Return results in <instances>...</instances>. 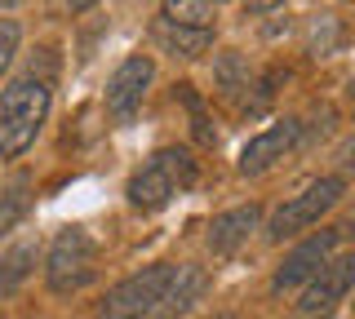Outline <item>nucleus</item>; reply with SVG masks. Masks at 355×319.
I'll return each mask as SVG.
<instances>
[{"label":"nucleus","instance_id":"nucleus-1","mask_svg":"<svg viewBox=\"0 0 355 319\" xmlns=\"http://www.w3.org/2000/svg\"><path fill=\"white\" fill-rule=\"evenodd\" d=\"M49 84L40 75H22L0 93V160L27 156V147L36 142L44 116H49Z\"/></svg>","mask_w":355,"mask_h":319},{"label":"nucleus","instance_id":"nucleus-2","mask_svg":"<svg viewBox=\"0 0 355 319\" xmlns=\"http://www.w3.org/2000/svg\"><path fill=\"white\" fill-rule=\"evenodd\" d=\"M191 182H196L191 151H187V147H164L129 178L125 195H129V204L138 208V213H155V208H164L173 195H182Z\"/></svg>","mask_w":355,"mask_h":319},{"label":"nucleus","instance_id":"nucleus-3","mask_svg":"<svg viewBox=\"0 0 355 319\" xmlns=\"http://www.w3.org/2000/svg\"><path fill=\"white\" fill-rule=\"evenodd\" d=\"M98 266H103L98 239L89 235V230H80V226H67L49 244V257H44V284H49V293L71 297V293H80V289H89V284L98 280Z\"/></svg>","mask_w":355,"mask_h":319},{"label":"nucleus","instance_id":"nucleus-4","mask_svg":"<svg viewBox=\"0 0 355 319\" xmlns=\"http://www.w3.org/2000/svg\"><path fill=\"white\" fill-rule=\"evenodd\" d=\"M173 280V262H155V266H142L138 275L120 280L116 289L107 293L103 302V315L107 319H151L155 306H160L164 289Z\"/></svg>","mask_w":355,"mask_h":319},{"label":"nucleus","instance_id":"nucleus-5","mask_svg":"<svg viewBox=\"0 0 355 319\" xmlns=\"http://www.w3.org/2000/svg\"><path fill=\"white\" fill-rule=\"evenodd\" d=\"M342 191H347V182L342 178H320V182H311L302 195H293L288 204H280L271 213V222H266V239H288V235H297V230H306V226H315L320 222V213H329L333 204L342 200Z\"/></svg>","mask_w":355,"mask_h":319},{"label":"nucleus","instance_id":"nucleus-6","mask_svg":"<svg viewBox=\"0 0 355 319\" xmlns=\"http://www.w3.org/2000/svg\"><path fill=\"white\" fill-rule=\"evenodd\" d=\"M338 239H342V230H333V226H329V230H315L311 239H302V244H297V248L284 257V266L275 271L271 293H288V289H302V284H311L320 271L329 266Z\"/></svg>","mask_w":355,"mask_h":319},{"label":"nucleus","instance_id":"nucleus-7","mask_svg":"<svg viewBox=\"0 0 355 319\" xmlns=\"http://www.w3.org/2000/svg\"><path fill=\"white\" fill-rule=\"evenodd\" d=\"M155 75V62L147 58V53H133V58H125L116 67V75L107 80V111L120 120V125H129L133 116H138L142 98H147V84Z\"/></svg>","mask_w":355,"mask_h":319},{"label":"nucleus","instance_id":"nucleus-8","mask_svg":"<svg viewBox=\"0 0 355 319\" xmlns=\"http://www.w3.org/2000/svg\"><path fill=\"white\" fill-rule=\"evenodd\" d=\"M302 142V120H280V125H271V129H262L258 138H249L244 142V151H240V173L244 178H258V173L266 169H275L288 151Z\"/></svg>","mask_w":355,"mask_h":319},{"label":"nucleus","instance_id":"nucleus-9","mask_svg":"<svg viewBox=\"0 0 355 319\" xmlns=\"http://www.w3.org/2000/svg\"><path fill=\"white\" fill-rule=\"evenodd\" d=\"M351 289H355V253H347V257H329V266L302 289L297 311H302V315H324V311H333V306H338Z\"/></svg>","mask_w":355,"mask_h":319},{"label":"nucleus","instance_id":"nucleus-10","mask_svg":"<svg viewBox=\"0 0 355 319\" xmlns=\"http://www.w3.org/2000/svg\"><path fill=\"white\" fill-rule=\"evenodd\" d=\"M205 289H209V271L205 266H173V280H169V289H164V297H160V306H155V315L151 319H182L191 306L205 297Z\"/></svg>","mask_w":355,"mask_h":319},{"label":"nucleus","instance_id":"nucleus-11","mask_svg":"<svg viewBox=\"0 0 355 319\" xmlns=\"http://www.w3.org/2000/svg\"><path fill=\"white\" fill-rule=\"evenodd\" d=\"M258 217H262L258 204H240V208H231V213H218L214 222H209V248H214L218 257H231V253L258 230Z\"/></svg>","mask_w":355,"mask_h":319},{"label":"nucleus","instance_id":"nucleus-12","mask_svg":"<svg viewBox=\"0 0 355 319\" xmlns=\"http://www.w3.org/2000/svg\"><path fill=\"white\" fill-rule=\"evenodd\" d=\"M151 36L173 58H200V53L214 45V27H182V23H169V18H155Z\"/></svg>","mask_w":355,"mask_h":319},{"label":"nucleus","instance_id":"nucleus-13","mask_svg":"<svg viewBox=\"0 0 355 319\" xmlns=\"http://www.w3.org/2000/svg\"><path fill=\"white\" fill-rule=\"evenodd\" d=\"M31 266H36V244H14L9 253H0V302L27 284Z\"/></svg>","mask_w":355,"mask_h":319},{"label":"nucleus","instance_id":"nucleus-14","mask_svg":"<svg viewBox=\"0 0 355 319\" xmlns=\"http://www.w3.org/2000/svg\"><path fill=\"white\" fill-rule=\"evenodd\" d=\"M27 213H31V178L18 173V178L0 191V235H9Z\"/></svg>","mask_w":355,"mask_h":319},{"label":"nucleus","instance_id":"nucleus-15","mask_svg":"<svg viewBox=\"0 0 355 319\" xmlns=\"http://www.w3.org/2000/svg\"><path fill=\"white\" fill-rule=\"evenodd\" d=\"M160 18L182 23V27H214L218 9L205 5V0H169V5H160Z\"/></svg>","mask_w":355,"mask_h":319},{"label":"nucleus","instance_id":"nucleus-16","mask_svg":"<svg viewBox=\"0 0 355 319\" xmlns=\"http://www.w3.org/2000/svg\"><path fill=\"white\" fill-rule=\"evenodd\" d=\"M18 23L14 18H0V75L9 71V62H14V53H18Z\"/></svg>","mask_w":355,"mask_h":319},{"label":"nucleus","instance_id":"nucleus-17","mask_svg":"<svg viewBox=\"0 0 355 319\" xmlns=\"http://www.w3.org/2000/svg\"><path fill=\"white\" fill-rule=\"evenodd\" d=\"M178 89H182L187 107H191V125H196V138H200V142H218V138H214V129H209V120H205V107H200V98L191 93V84H178Z\"/></svg>","mask_w":355,"mask_h":319},{"label":"nucleus","instance_id":"nucleus-18","mask_svg":"<svg viewBox=\"0 0 355 319\" xmlns=\"http://www.w3.org/2000/svg\"><path fill=\"white\" fill-rule=\"evenodd\" d=\"M342 169H347V173H355V138L347 142V151H342Z\"/></svg>","mask_w":355,"mask_h":319},{"label":"nucleus","instance_id":"nucleus-19","mask_svg":"<svg viewBox=\"0 0 355 319\" xmlns=\"http://www.w3.org/2000/svg\"><path fill=\"white\" fill-rule=\"evenodd\" d=\"M347 230H351V235H355V217H351V226H347Z\"/></svg>","mask_w":355,"mask_h":319},{"label":"nucleus","instance_id":"nucleus-20","mask_svg":"<svg viewBox=\"0 0 355 319\" xmlns=\"http://www.w3.org/2000/svg\"><path fill=\"white\" fill-rule=\"evenodd\" d=\"M214 319H236V315H214Z\"/></svg>","mask_w":355,"mask_h":319},{"label":"nucleus","instance_id":"nucleus-21","mask_svg":"<svg viewBox=\"0 0 355 319\" xmlns=\"http://www.w3.org/2000/svg\"><path fill=\"white\" fill-rule=\"evenodd\" d=\"M351 98H355V80H351Z\"/></svg>","mask_w":355,"mask_h":319}]
</instances>
